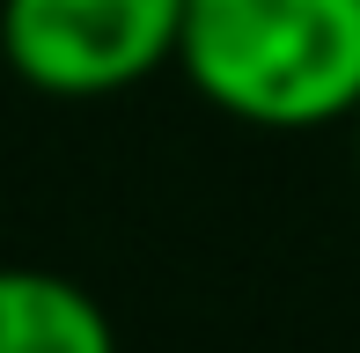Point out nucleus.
I'll use <instances>...</instances> for the list:
<instances>
[{
	"label": "nucleus",
	"mask_w": 360,
	"mask_h": 353,
	"mask_svg": "<svg viewBox=\"0 0 360 353\" xmlns=\"http://www.w3.org/2000/svg\"><path fill=\"white\" fill-rule=\"evenodd\" d=\"M176 59L243 125H331L360 103V0H184Z\"/></svg>",
	"instance_id": "obj_1"
},
{
	"label": "nucleus",
	"mask_w": 360,
	"mask_h": 353,
	"mask_svg": "<svg viewBox=\"0 0 360 353\" xmlns=\"http://www.w3.org/2000/svg\"><path fill=\"white\" fill-rule=\"evenodd\" d=\"M184 0H0V52L44 96H118L176 59Z\"/></svg>",
	"instance_id": "obj_2"
},
{
	"label": "nucleus",
	"mask_w": 360,
	"mask_h": 353,
	"mask_svg": "<svg viewBox=\"0 0 360 353\" xmlns=\"http://www.w3.org/2000/svg\"><path fill=\"white\" fill-rule=\"evenodd\" d=\"M0 353H118V331L67 272L0 265Z\"/></svg>",
	"instance_id": "obj_3"
},
{
	"label": "nucleus",
	"mask_w": 360,
	"mask_h": 353,
	"mask_svg": "<svg viewBox=\"0 0 360 353\" xmlns=\"http://www.w3.org/2000/svg\"><path fill=\"white\" fill-rule=\"evenodd\" d=\"M353 155H360V103H353Z\"/></svg>",
	"instance_id": "obj_4"
}]
</instances>
